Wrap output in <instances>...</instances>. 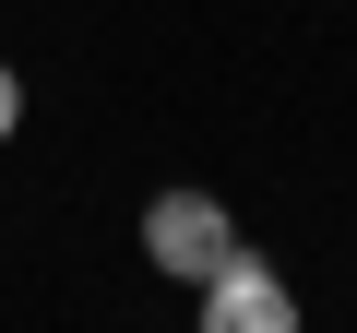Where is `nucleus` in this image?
Returning <instances> with one entry per match:
<instances>
[{
  "label": "nucleus",
  "instance_id": "obj_1",
  "mask_svg": "<svg viewBox=\"0 0 357 333\" xmlns=\"http://www.w3.org/2000/svg\"><path fill=\"white\" fill-rule=\"evenodd\" d=\"M143 262L178 274V286H203V274L238 262V215H227L215 191H155V203H143Z\"/></svg>",
  "mask_w": 357,
  "mask_h": 333
},
{
  "label": "nucleus",
  "instance_id": "obj_2",
  "mask_svg": "<svg viewBox=\"0 0 357 333\" xmlns=\"http://www.w3.org/2000/svg\"><path fill=\"white\" fill-rule=\"evenodd\" d=\"M203 333H310V309H298V286L274 274V262H227V274H203Z\"/></svg>",
  "mask_w": 357,
  "mask_h": 333
},
{
  "label": "nucleus",
  "instance_id": "obj_3",
  "mask_svg": "<svg viewBox=\"0 0 357 333\" xmlns=\"http://www.w3.org/2000/svg\"><path fill=\"white\" fill-rule=\"evenodd\" d=\"M13 131H24V72L0 60V143H13Z\"/></svg>",
  "mask_w": 357,
  "mask_h": 333
}]
</instances>
